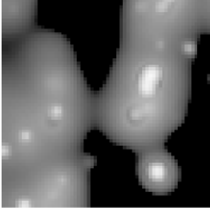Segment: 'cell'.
<instances>
[{
	"instance_id": "1",
	"label": "cell",
	"mask_w": 210,
	"mask_h": 208,
	"mask_svg": "<svg viewBox=\"0 0 210 208\" xmlns=\"http://www.w3.org/2000/svg\"><path fill=\"white\" fill-rule=\"evenodd\" d=\"M63 114V108L60 105H53L49 108L48 115L53 120H59Z\"/></svg>"
},
{
	"instance_id": "2",
	"label": "cell",
	"mask_w": 210,
	"mask_h": 208,
	"mask_svg": "<svg viewBox=\"0 0 210 208\" xmlns=\"http://www.w3.org/2000/svg\"><path fill=\"white\" fill-rule=\"evenodd\" d=\"M164 168L161 164H154L150 168V175L154 179H160L163 176Z\"/></svg>"
},
{
	"instance_id": "3",
	"label": "cell",
	"mask_w": 210,
	"mask_h": 208,
	"mask_svg": "<svg viewBox=\"0 0 210 208\" xmlns=\"http://www.w3.org/2000/svg\"><path fill=\"white\" fill-rule=\"evenodd\" d=\"M16 206L18 207H30L31 206V201L25 198L18 200L16 202Z\"/></svg>"
},
{
	"instance_id": "4",
	"label": "cell",
	"mask_w": 210,
	"mask_h": 208,
	"mask_svg": "<svg viewBox=\"0 0 210 208\" xmlns=\"http://www.w3.org/2000/svg\"><path fill=\"white\" fill-rule=\"evenodd\" d=\"M19 137L22 141H28L29 139H31V138H32V133L30 131H28V130L22 131L21 133L19 134Z\"/></svg>"
},
{
	"instance_id": "5",
	"label": "cell",
	"mask_w": 210,
	"mask_h": 208,
	"mask_svg": "<svg viewBox=\"0 0 210 208\" xmlns=\"http://www.w3.org/2000/svg\"><path fill=\"white\" fill-rule=\"evenodd\" d=\"M184 51H186L187 53H191L195 49V45H193L192 44L189 43V44H185L184 45Z\"/></svg>"
},
{
	"instance_id": "6",
	"label": "cell",
	"mask_w": 210,
	"mask_h": 208,
	"mask_svg": "<svg viewBox=\"0 0 210 208\" xmlns=\"http://www.w3.org/2000/svg\"><path fill=\"white\" fill-rule=\"evenodd\" d=\"M11 153V150L8 146H3L2 148V155L3 156H8Z\"/></svg>"
}]
</instances>
